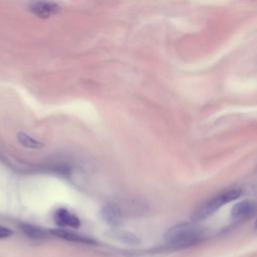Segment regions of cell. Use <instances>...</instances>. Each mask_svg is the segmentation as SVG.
Segmentation results:
<instances>
[{
	"instance_id": "cell-12",
	"label": "cell",
	"mask_w": 257,
	"mask_h": 257,
	"mask_svg": "<svg viewBox=\"0 0 257 257\" xmlns=\"http://www.w3.org/2000/svg\"><path fill=\"white\" fill-rule=\"evenodd\" d=\"M254 229L257 231V220H256V222H255V224H254Z\"/></svg>"
},
{
	"instance_id": "cell-8",
	"label": "cell",
	"mask_w": 257,
	"mask_h": 257,
	"mask_svg": "<svg viewBox=\"0 0 257 257\" xmlns=\"http://www.w3.org/2000/svg\"><path fill=\"white\" fill-rule=\"evenodd\" d=\"M50 233L64 239V240H68V241H73V242H78V243H84V244H93L95 243V241L93 239L87 237V236H83L81 234L79 233H75L72 231H68V230H64V229H57V230H51Z\"/></svg>"
},
{
	"instance_id": "cell-3",
	"label": "cell",
	"mask_w": 257,
	"mask_h": 257,
	"mask_svg": "<svg viewBox=\"0 0 257 257\" xmlns=\"http://www.w3.org/2000/svg\"><path fill=\"white\" fill-rule=\"evenodd\" d=\"M28 10L40 19H49L60 12V6L54 0H29Z\"/></svg>"
},
{
	"instance_id": "cell-6",
	"label": "cell",
	"mask_w": 257,
	"mask_h": 257,
	"mask_svg": "<svg viewBox=\"0 0 257 257\" xmlns=\"http://www.w3.org/2000/svg\"><path fill=\"white\" fill-rule=\"evenodd\" d=\"M55 223L60 227H70L78 229L80 227V219L65 208H59L54 213Z\"/></svg>"
},
{
	"instance_id": "cell-2",
	"label": "cell",
	"mask_w": 257,
	"mask_h": 257,
	"mask_svg": "<svg viewBox=\"0 0 257 257\" xmlns=\"http://www.w3.org/2000/svg\"><path fill=\"white\" fill-rule=\"evenodd\" d=\"M242 194L243 191L241 188H230V189L218 193L217 195L199 205L192 212L191 220L194 222H200L208 219L221 207H223L225 204L237 200Z\"/></svg>"
},
{
	"instance_id": "cell-4",
	"label": "cell",
	"mask_w": 257,
	"mask_h": 257,
	"mask_svg": "<svg viewBox=\"0 0 257 257\" xmlns=\"http://www.w3.org/2000/svg\"><path fill=\"white\" fill-rule=\"evenodd\" d=\"M99 219L111 227H119L123 223V210L116 203H108L99 212Z\"/></svg>"
},
{
	"instance_id": "cell-11",
	"label": "cell",
	"mask_w": 257,
	"mask_h": 257,
	"mask_svg": "<svg viewBox=\"0 0 257 257\" xmlns=\"http://www.w3.org/2000/svg\"><path fill=\"white\" fill-rule=\"evenodd\" d=\"M13 235V231L7 227L0 226V239H5Z\"/></svg>"
},
{
	"instance_id": "cell-10",
	"label": "cell",
	"mask_w": 257,
	"mask_h": 257,
	"mask_svg": "<svg viewBox=\"0 0 257 257\" xmlns=\"http://www.w3.org/2000/svg\"><path fill=\"white\" fill-rule=\"evenodd\" d=\"M20 229L21 231L29 238L31 239H42L44 237H46L47 235V231H45L44 229L36 226V225H31V224H26V223H22L20 224Z\"/></svg>"
},
{
	"instance_id": "cell-7",
	"label": "cell",
	"mask_w": 257,
	"mask_h": 257,
	"mask_svg": "<svg viewBox=\"0 0 257 257\" xmlns=\"http://www.w3.org/2000/svg\"><path fill=\"white\" fill-rule=\"evenodd\" d=\"M255 209V204L251 200L237 202L231 209V217L236 221H243L253 216Z\"/></svg>"
},
{
	"instance_id": "cell-5",
	"label": "cell",
	"mask_w": 257,
	"mask_h": 257,
	"mask_svg": "<svg viewBox=\"0 0 257 257\" xmlns=\"http://www.w3.org/2000/svg\"><path fill=\"white\" fill-rule=\"evenodd\" d=\"M106 236L113 241L122 244H127L130 246H137L141 243L140 238L133 232L119 229L117 227H113L112 229H109L106 232Z\"/></svg>"
},
{
	"instance_id": "cell-1",
	"label": "cell",
	"mask_w": 257,
	"mask_h": 257,
	"mask_svg": "<svg viewBox=\"0 0 257 257\" xmlns=\"http://www.w3.org/2000/svg\"><path fill=\"white\" fill-rule=\"evenodd\" d=\"M204 238V229L198 222H181L167 229L164 234V247L169 251L186 249L201 243Z\"/></svg>"
},
{
	"instance_id": "cell-9",
	"label": "cell",
	"mask_w": 257,
	"mask_h": 257,
	"mask_svg": "<svg viewBox=\"0 0 257 257\" xmlns=\"http://www.w3.org/2000/svg\"><path fill=\"white\" fill-rule=\"evenodd\" d=\"M16 138H17V141L20 142V145H22L24 148H27V149L40 150V149H41L44 146L40 141L32 138L31 136L27 135L24 132H19V133H17Z\"/></svg>"
}]
</instances>
